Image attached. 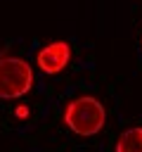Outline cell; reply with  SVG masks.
Here are the masks:
<instances>
[{
    "label": "cell",
    "instance_id": "cell-1",
    "mask_svg": "<svg viewBox=\"0 0 142 152\" xmlns=\"http://www.w3.org/2000/svg\"><path fill=\"white\" fill-rule=\"evenodd\" d=\"M64 124L71 133L80 138L97 135L106 124V109L104 104L92 95H78L64 107Z\"/></svg>",
    "mask_w": 142,
    "mask_h": 152
},
{
    "label": "cell",
    "instance_id": "cell-2",
    "mask_svg": "<svg viewBox=\"0 0 142 152\" xmlns=\"http://www.w3.org/2000/svg\"><path fill=\"white\" fill-rule=\"evenodd\" d=\"M33 88V66L19 57H0V97L17 100Z\"/></svg>",
    "mask_w": 142,
    "mask_h": 152
},
{
    "label": "cell",
    "instance_id": "cell-3",
    "mask_svg": "<svg viewBox=\"0 0 142 152\" xmlns=\"http://www.w3.org/2000/svg\"><path fill=\"white\" fill-rule=\"evenodd\" d=\"M71 62V45L66 40H54V43H47L38 50L36 55V64L43 74L47 76H54L59 74L66 64Z\"/></svg>",
    "mask_w": 142,
    "mask_h": 152
},
{
    "label": "cell",
    "instance_id": "cell-4",
    "mask_svg": "<svg viewBox=\"0 0 142 152\" xmlns=\"http://www.w3.org/2000/svg\"><path fill=\"white\" fill-rule=\"evenodd\" d=\"M114 152H142V126L125 128L118 135Z\"/></svg>",
    "mask_w": 142,
    "mask_h": 152
},
{
    "label": "cell",
    "instance_id": "cell-5",
    "mask_svg": "<svg viewBox=\"0 0 142 152\" xmlns=\"http://www.w3.org/2000/svg\"><path fill=\"white\" fill-rule=\"evenodd\" d=\"M14 116H17V119H28V116H31V109H28L26 104H19V107L14 109Z\"/></svg>",
    "mask_w": 142,
    "mask_h": 152
},
{
    "label": "cell",
    "instance_id": "cell-6",
    "mask_svg": "<svg viewBox=\"0 0 142 152\" xmlns=\"http://www.w3.org/2000/svg\"><path fill=\"white\" fill-rule=\"evenodd\" d=\"M140 43H142V40H140Z\"/></svg>",
    "mask_w": 142,
    "mask_h": 152
}]
</instances>
